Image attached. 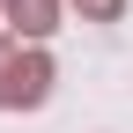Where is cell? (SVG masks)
Returning <instances> with one entry per match:
<instances>
[{
	"label": "cell",
	"mask_w": 133,
	"mask_h": 133,
	"mask_svg": "<svg viewBox=\"0 0 133 133\" xmlns=\"http://www.w3.org/2000/svg\"><path fill=\"white\" fill-rule=\"evenodd\" d=\"M52 96V59L37 44H8L0 52V111H30Z\"/></svg>",
	"instance_id": "6da1fadb"
},
{
	"label": "cell",
	"mask_w": 133,
	"mask_h": 133,
	"mask_svg": "<svg viewBox=\"0 0 133 133\" xmlns=\"http://www.w3.org/2000/svg\"><path fill=\"white\" fill-rule=\"evenodd\" d=\"M0 15H8L15 37H30V44H44L59 30V0H0Z\"/></svg>",
	"instance_id": "7a4b0ae2"
},
{
	"label": "cell",
	"mask_w": 133,
	"mask_h": 133,
	"mask_svg": "<svg viewBox=\"0 0 133 133\" xmlns=\"http://www.w3.org/2000/svg\"><path fill=\"white\" fill-rule=\"evenodd\" d=\"M81 15H89V22H111V15H118V0H74Z\"/></svg>",
	"instance_id": "3957f363"
}]
</instances>
